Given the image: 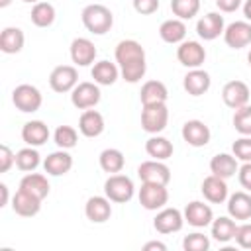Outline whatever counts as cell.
Listing matches in <instances>:
<instances>
[{
  "label": "cell",
  "instance_id": "cell-1",
  "mask_svg": "<svg viewBox=\"0 0 251 251\" xmlns=\"http://www.w3.org/2000/svg\"><path fill=\"white\" fill-rule=\"evenodd\" d=\"M116 63L120 67V75L126 82L135 84L145 76L147 61H145V49L135 39H122L116 45L114 51Z\"/></svg>",
  "mask_w": 251,
  "mask_h": 251
},
{
  "label": "cell",
  "instance_id": "cell-2",
  "mask_svg": "<svg viewBox=\"0 0 251 251\" xmlns=\"http://www.w3.org/2000/svg\"><path fill=\"white\" fill-rule=\"evenodd\" d=\"M80 20H82V25L94 35H104L114 25V14L104 4H88V6H84L82 12H80Z\"/></svg>",
  "mask_w": 251,
  "mask_h": 251
},
{
  "label": "cell",
  "instance_id": "cell-3",
  "mask_svg": "<svg viewBox=\"0 0 251 251\" xmlns=\"http://www.w3.org/2000/svg\"><path fill=\"white\" fill-rule=\"evenodd\" d=\"M104 194L116 202V204H126L133 198L135 194V186H133V180L127 176V175H122V173H116V175H110L104 182Z\"/></svg>",
  "mask_w": 251,
  "mask_h": 251
},
{
  "label": "cell",
  "instance_id": "cell-4",
  "mask_svg": "<svg viewBox=\"0 0 251 251\" xmlns=\"http://www.w3.org/2000/svg\"><path fill=\"white\" fill-rule=\"evenodd\" d=\"M12 102H14V106H16L20 112H24V114H33V112H37V110L41 108L43 96H41V92H39L37 86L24 82V84H18V86L12 90Z\"/></svg>",
  "mask_w": 251,
  "mask_h": 251
},
{
  "label": "cell",
  "instance_id": "cell-5",
  "mask_svg": "<svg viewBox=\"0 0 251 251\" xmlns=\"http://www.w3.org/2000/svg\"><path fill=\"white\" fill-rule=\"evenodd\" d=\"M169 124V108L167 104H147L141 110V127L143 131L155 135L161 133Z\"/></svg>",
  "mask_w": 251,
  "mask_h": 251
},
{
  "label": "cell",
  "instance_id": "cell-6",
  "mask_svg": "<svg viewBox=\"0 0 251 251\" xmlns=\"http://www.w3.org/2000/svg\"><path fill=\"white\" fill-rule=\"evenodd\" d=\"M137 198H139V204H141L145 210L157 212V210L165 208L167 202H169V190H167V184L141 182V188H139V192H137Z\"/></svg>",
  "mask_w": 251,
  "mask_h": 251
},
{
  "label": "cell",
  "instance_id": "cell-7",
  "mask_svg": "<svg viewBox=\"0 0 251 251\" xmlns=\"http://www.w3.org/2000/svg\"><path fill=\"white\" fill-rule=\"evenodd\" d=\"M102 98V92H100V84L96 82H90V80H84V82H78L73 90H71V102L75 108L78 110H88V108H94Z\"/></svg>",
  "mask_w": 251,
  "mask_h": 251
},
{
  "label": "cell",
  "instance_id": "cell-8",
  "mask_svg": "<svg viewBox=\"0 0 251 251\" xmlns=\"http://www.w3.org/2000/svg\"><path fill=\"white\" fill-rule=\"evenodd\" d=\"M176 59L186 69H200L206 61V49L200 41H192V39L186 41L184 39L176 47Z\"/></svg>",
  "mask_w": 251,
  "mask_h": 251
},
{
  "label": "cell",
  "instance_id": "cell-9",
  "mask_svg": "<svg viewBox=\"0 0 251 251\" xmlns=\"http://www.w3.org/2000/svg\"><path fill=\"white\" fill-rule=\"evenodd\" d=\"M76 84H78V71L75 65H59L49 75V86L59 94L71 92Z\"/></svg>",
  "mask_w": 251,
  "mask_h": 251
},
{
  "label": "cell",
  "instance_id": "cell-10",
  "mask_svg": "<svg viewBox=\"0 0 251 251\" xmlns=\"http://www.w3.org/2000/svg\"><path fill=\"white\" fill-rule=\"evenodd\" d=\"M137 176L141 178V182L169 184V180H171V169L165 165V161L149 159V161H143L137 167Z\"/></svg>",
  "mask_w": 251,
  "mask_h": 251
},
{
  "label": "cell",
  "instance_id": "cell-11",
  "mask_svg": "<svg viewBox=\"0 0 251 251\" xmlns=\"http://www.w3.org/2000/svg\"><path fill=\"white\" fill-rule=\"evenodd\" d=\"M224 41L231 49H243L251 45V22L239 20V22H231L229 25H226Z\"/></svg>",
  "mask_w": 251,
  "mask_h": 251
},
{
  "label": "cell",
  "instance_id": "cell-12",
  "mask_svg": "<svg viewBox=\"0 0 251 251\" xmlns=\"http://www.w3.org/2000/svg\"><path fill=\"white\" fill-rule=\"evenodd\" d=\"M224 29H226V22H224V16L218 12H208L196 22V33L204 41L218 39L220 35H224Z\"/></svg>",
  "mask_w": 251,
  "mask_h": 251
},
{
  "label": "cell",
  "instance_id": "cell-13",
  "mask_svg": "<svg viewBox=\"0 0 251 251\" xmlns=\"http://www.w3.org/2000/svg\"><path fill=\"white\" fill-rule=\"evenodd\" d=\"M184 226V214L176 208H161L153 220V227L159 233H176Z\"/></svg>",
  "mask_w": 251,
  "mask_h": 251
},
{
  "label": "cell",
  "instance_id": "cell-14",
  "mask_svg": "<svg viewBox=\"0 0 251 251\" xmlns=\"http://www.w3.org/2000/svg\"><path fill=\"white\" fill-rule=\"evenodd\" d=\"M249 94H251L249 86L243 80H237V78L226 82L224 88H222V100L231 110H237V108L249 104Z\"/></svg>",
  "mask_w": 251,
  "mask_h": 251
},
{
  "label": "cell",
  "instance_id": "cell-15",
  "mask_svg": "<svg viewBox=\"0 0 251 251\" xmlns=\"http://www.w3.org/2000/svg\"><path fill=\"white\" fill-rule=\"evenodd\" d=\"M180 135L190 147H204L210 143L212 131L202 120H188V122H184Z\"/></svg>",
  "mask_w": 251,
  "mask_h": 251
},
{
  "label": "cell",
  "instance_id": "cell-16",
  "mask_svg": "<svg viewBox=\"0 0 251 251\" xmlns=\"http://www.w3.org/2000/svg\"><path fill=\"white\" fill-rule=\"evenodd\" d=\"M71 61L76 67H90L96 59V47L88 37H75L71 41Z\"/></svg>",
  "mask_w": 251,
  "mask_h": 251
},
{
  "label": "cell",
  "instance_id": "cell-17",
  "mask_svg": "<svg viewBox=\"0 0 251 251\" xmlns=\"http://www.w3.org/2000/svg\"><path fill=\"white\" fill-rule=\"evenodd\" d=\"M182 214H184V222H188V226H192V227H206L214 220V212H212L210 204H204L200 200L188 202Z\"/></svg>",
  "mask_w": 251,
  "mask_h": 251
},
{
  "label": "cell",
  "instance_id": "cell-18",
  "mask_svg": "<svg viewBox=\"0 0 251 251\" xmlns=\"http://www.w3.org/2000/svg\"><path fill=\"white\" fill-rule=\"evenodd\" d=\"M210 86H212V78L202 67L200 69H188V73L182 78V88L190 96H202L210 90Z\"/></svg>",
  "mask_w": 251,
  "mask_h": 251
},
{
  "label": "cell",
  "instance_id": "cell-19",
  "mask_svg": "<svg viewBox=\"0 0 251 251\" xmlns=\"http://www.w3.org/2000/svg\"><path fill=\"white\" fill-rule=\"evenodd\" d=\"M112 200L104 194V196H90L84 204V216L92 222V224H104L110 220L112 216Z\"/></svg>",
  "mask_w": 251,
  "mask_h": 251
},
{
  "label": "cell",
  "instance_id": "cell-20",
  "mask_svg": "<svg viewBox=\"0 0 251 251\" xmlns=\"http://www.w3.org/2000/svg\"><path fill=\"white\" fill-rule=\"evenodd\" d=\"M43 169L51 176H63L73 169V155L67 149H57L43 159Z\"/></svg>",
  "mask_w": 251,
  "mask_h": 251
},
{
  "label": "cell",
  "instance_id": "cell-21",
  "mask_svg": "<svg viewBox=\"0 0 251 251\" xmlns=\"http://www.w3.org/2000/svg\"><path fill=\"white\" fill-rule=\"evenodd\" d=\"M41 202H43L41 198H37V196L25 192V190H22V188H18L16 194L12 196V210H14L18 216H22V218H31V216L39 214Z\"/></svg>",
  "mask_w": 251,
  "mask_h": 251
},
{
  "label": "cell",
  "instance_id": "cell-22",
  "mask_svg": "<svg viewBox=\"0 0 251 251\" xmlns=\"http://www.w3.org/2000/svg\"><path fill=\"white\" fill-rule=\"evenodd\" d=\"M204 198L212 204H224L227 200V182L226 178H220L216 175H208L204 180H202V186H200Z\"/></svg>",
  "mask_w": 251,
  "mask_h": 251
},
{
  "label": "cell",
  "instance_id": "cell-23",
  "mask_svg": "<svg viewBox=\"0 0 251 251\" xmlns=\"http://www.w3.org/2000/svg\"><path fill=\"white\" fill-rule=\"evenodd\" d=\"M51 131L47 127L45 122L41 120H31V122H25L24 127H22V139L25 145H31V147H41L47 143Z\"/></svg>",
  "mask_w": 251,
  "mask_h": 251
},
{
  "label": "cell",
  "instance_id": "cell-24",
  "mask_svg": "<svg viewBox=\"0 0 251 251\" xmlns=\"http://www.w3.org/2000/svg\"><path fill=\"white\" fill-rule=\"evenodd\" d=\"M106 124H104V116L98 112V110H84L78 118V131L84 135V137H98L102 131H104Z\"/></svg>",
  "mask_w": 251,
  "mask_h": 251
},
{
  "label": "cell",
  "instance_id": "cell-25",
  "mask_svg": "<svg viewBox=\"0 0 251 251\" xmlns=\"http://www.w3.org/2000/svg\"><path fill=\"white\" fill-rule=\"evenodd\" d=\"M227 214L233 220H249L251 218V192L237 190L227 196Z\"/></svg>",
  "mask_w": 251,
  "mask_h": 251
},
{
  "label": "cell",
  "instance_id": "cell-26",
  "mask_svg": "<svg viewBox=\"0 0 251 251\" xmlns=\"http://www.w3.org/2000/svg\"><path fill=\"white\" fill-rule=\"evenodd\" d=\"M210 171H212V175L227 180V178L235 176V173L239 171V165H237V159L233 153H218L210 159Z\"/></svg>",
  "mask_w": 251,
  "mask_h": 251
},
{
  "label": "cell",
  "instance_id": "cell-27",
  "mask_svg": "<svg viewBox=\"0 0 251 251\" xmlns=\"http://www.w3.org/2000/svg\"><path fill=\"white\" fill-rule=\"evenodd\" d=\"M159 37L165 43H171V45L182 43L184 37H186V24H184V20H178V18L165 20L159 25Z\"/></svg>",
  "mask_w": 251,
  "mask_h": 251
},
{
  "label": "cell",
  "instance_id": "cell-28",
  "mask_svg": "<svg viewBox=\"0 0 251 251\" xmlns=\"http://www.w3.org/2000/svg\"><path fill=\"white\" fill-rule=\"evenodd\" d=\"M90 75H92V78H94L96 84H100V86H112L118 80V76H120V67H118V63H110V61L102 59V61H96L92 65Z\"/></svg>",
  "mask_w": 251,
  "mask_h": 251
},
{
  "label": "cell",
  "instance_id": "cell-29",
  "mask_svg": "<svg viewBox=\"0 0 251 251\" xmlns=\"http://www.w3.org/2000/svg\"><path fill=\"white\" fill-rule=\"evenodd\" d=\"M24 43H25V35L20 27L8 25V27L2 29V33H0V51L2 53L16 55L24 49Z\"/></svg>",
  "mask_w": 251,
  "mask_h": 251
},
{
  "label": "cell",
  "instance_id": "cell-30",
  "mask_svg": "<svg viewBox=\"0 0 251 251\" xmlns=\"http://www.w3.org/2000/svg\"><path fill=\"white\" fill-rule=\"evenodd\" d=\"M167 98H169V90H167L165 82H161V80H147L141 86L139 100H141L143 106H147V104H167Z\"/></svg>",
  "mask_w": 251,
  "mask_h": 251
},
{
  "label": "cell",
  "instance_id": "cell-31",
  "mask_svg": "<svg viewBox=\"0 0 251 251\" xmlns=\"http://www.w3.org/2000/svg\"><path fill=\"white\" fill-rule=\"evenodd\" d=\"M210 231H212V237L218 243H227V241H231L235 237L237 224H235V220L231 216H220V218L212 220Z\"/></svg>",
  "mask_w": 251,
  "mask_h": 251
},
{
  "label": "cell",
  "instance_id": "cell-32",
  "mask_svg": "<svg viewBox=\"0 0 251 251\" xmlns=\"http://www.w3.org/2000/svg\"><path fill=\"white\" fill-rule=\"evenodd\" d=\"M20 188L43 200V198L49 194V188H51V186H49V180H47L45 175H41V173H33V171H31V173L24 175V178L20 180Z\"/></svg>",
  "mask_w": 251,
  "mask_h": 251
},
{
  "label": "cell",
  "instance_id": "cell-33",
  "mask_svg": "<svg viewBox=\"0 0 251 251\" xmlns=\"http://www.w3.org/2000/svg\"><path fill=\"white\" fill-rule=\"evenodd\" d=\"M145 151H147V155H149L151 159L167 161L169 157H173L175 147H173V143H171L167 137L155 133V135H151V137L145 141Z\"/></svg>",
  "mask_w": 251,
  "mask_h": 251
},
{
  "label": "cell",
  "instance_id": "cell-34",
  "mask_svg": "<svg viewBox=\"0 0 251 251\" xmlns=\"http://www.w3.org/2000/svg\"><path fill=\"white\" fill-rule=\"evenodd\" d=\"M98 163H100V169L108 175H116V173H122L124 171V165H126V157L120 149L116 147H108L100 153L98 157Z\"/></svg>",
  "mask_w": 251,
  "mask_h": 251
},
{
  "label": "cell",
  "instance_id": "cell-35",
  "mask_svg": "<svg viewBox=\"0 0 251 251\" xmlns=\"http://www.w3.org/2000/svg\"><path fill=\"white\" fill-rule=\"evenodd\" d=\"M29 18H31V24L33 25H37V27H49V25H53V22L57 18V12H55V6L51 2L41 0V2H37V4L31 6Z\"/></svg>",
  "mask_w": 251,
  "mask_h": 251
},
{
  "label": "cell",
  "instance_id": "cell-36",
  "mask_svg": "<svg viewBox=\"0 0 251 251\" xmlns=\"http://www.w3.org/2000/svg\"><path fill=\"white\" fill-rule=\"evenodd\" d=\"M39 165H41V155H39L37 147L27 145V147H24V149H20V151L16 153V167H18L20 171L31 173V171H35Z\"/></svg>",
  "mask_w": 251,
  "mask_h": 251
},
{
  "label": "cell",
  "instance_id": "cell-37",
  "mask_svg": "<svg viewBox=\"0 0 251 251\" xmlns=\"http://www.w3.org/2000/svg\"><path fill=\"white\" fill-rule=\"evenodd\" d=\"M53 141L57 143L59 149H73L78 143V131L73 126H59L53 133Z\"/></svg>",
  "mask_w": 251,
  "mask_h": 251
},
{
  "label": "cell",
  "instance_id": "cell-38",
  "mask_svg": "<svg viewBox=\"0 0 251 251\" xmlns=\"http://www.w3.org/2000/svg\"><path fill=\"white\" fill-rule=\"evenodd\" d=\"M171 10L178 20H192L200 12V0H171Z\"/></svg>",
  "mask_w": 251,
  "mask_h": 251
},
{
  "label": "cell",
  "instance_id": "cell-39",
  "mask_svg": "<svg viewBox=\"0 0 251 251\" xmlns=\"http://www.w3.org/2000/svg\"><path fill=\"white\" fill-rule=\"evenodd\" d=\"M233 127L241 135H251V104L233 110Z\"/></svg>",
  "mask_w": 251,
  "mask_h": 251
},
{
  "label": "cell",
  "instance_id": "cell-40",
  "mask_svg": "<svg viewBox=\"0 0 251 251\" xmlns=\"http://www.w3.org/2000/svg\"><path fill=\"white\" fill-rule=\"evenodd\" d=\"M182 249L184 251H208L210 249V237L200 233V231L188 233L182 239Z\"/></svg>",
  "mask_w": 251,
  "mask_h": 251
},
{
  "label": "cell",
  "instance_id": "cell-41",
  "mask_svg": "<svg viewBox=\"0 0 251 251\" xmlns=\"http://www.w3.org/2000/svg\"><path fill=\"white\" fill-rule=\"evenodd\" d=\"M231 153L235 155L237 161H243V163L251 161V135L237 137L233 141V145H231Z\"/></svg>",
  "mask_w": 251,
  "mask_h": 251
},
{
  "label": "cell",
  "instance_id": "cell-42",
  "mask_svg": "<svg viewBox=\"0 0 251 251\" xmlns=\"http://www.w3.org/2000/svg\"><path fill=\"white\" fill-rule=\"evenodd\" d=\"M235 243L241 247V249H251V224H241L237 226V231H235Z\"/></svg>",
  "mask_w": 251,
  "mask_h": 251
},
{
  "label": "cell",
  "instance_id": "cell-43",
  "mask_svg": "<svg viewBox=\"0 0 251 251\" xmlns=\"http://www.w3.org/2000/svg\"><path fill=\"white\" fill-rule=\"evenodd\" d=\"M12 165H16V153L6 143H2L0 145V173H8Z\"/></svg>",
  "mask_w": 251,
  "mask_h": 251
},
{
  "label": "cell",
  "instance_id": "cell-44",
  "mask_svg": "<svg viewBox=\"0 0 251 251\" xmlns=\"http://www.w3.org/2000/svg\"><path fill=\"white\" fill-rule=\"evenodd\" d=\"M133 10L141 16L155 14L159 10V0H133Z\"/></svg>",
  "mask_w": 251,
  "mask_h": 251
},
{
  "label": "cell",
  "instance_id": "cell-45",
  "mask_svg": "<svg viewBox=\"0 0 251 251\" xmlns=\"http://www.w3.org/2000/svg\"><path fill=\"white\" fill-rule=\"evenodd\" d=\"M237 178H239V184H241L247 192H251V161H247V163H243V165L239 167Z\"/></svg>",
  "mask_w": 251,
  "mask_h": 251
},
{
  "label": "cell",
  "instance_id": "cell-46",
  "mask_svg": "<svg viewBox=\"0 0 251 251\" xmlns=\"http://www.w3.org/2000/svg\"><path fill=\"white\" fill-rule=\"evenodd\" d=\"M241 0H216V6H218V10L220 12H224V14H231V12H235V10H239L241 8Z\"/></svg>",
  "mask_w": 251,
  "mask_h": 251
},
{
  "label": "cell",
  "instance_id": "cell-47",
  "mask_svg": "<svg viewBox=\"0 0 251 251\" xmlns=\"http://www.w3.org/2000/svg\"><path fill=\"white\" fill-rule=\"evenodd\" d=\"M0 194H2V196H0V206L4 208V206H8V198H10V192H8V184H4V182L0 184Z\"/></svg>",
  "mask_w": 251,
  "mask_h": 251
},
{
  "label": "cell",
  "instance_id": "cell-48",
  "mask_svg": "<svg viewBox=\"0 0 251 251\" xmlns=\"http://www.w3.org/2000/svg\"><path fill=\"white\" fill-rule=\"evenodd\" d=\"M143 249H145V251H151V249L165 251V249H167V245H165V243H161V241H147V243L143 245Z\"/></svg>",
  "mask_w": 251,
  "mask_h": 251
},
{
  "label": "cell",
  "instance_id": "cell-49",
  "mask_svg": "<svg viewBox=\"0 0 251 251\" xmlns=\"http://www.w3.org/2000/svg\"><path fill=\"white\" fill-rule=\"evenodd\" d=\"M241 8H243V16H245V20L251 22V0H245V2L241 4Z\"/></svg>",
  "mask_w": 251,
  "mask_h": 251
},
{
  "label": "cell",
  "instance_id": "cell-50",
  "mask_svg": "<svg viewBox=\"0 0 251 251\" xmlns=\"http://www.w3.org/2000/svg\"><path fill=\"white\" fill-rule=\"evenodd\" d=\"M12 4V0H0V8H8Z\"/></svg>",
  "mask_w": 251,
  "mask_h": 251
},
{
  "label": "cell",
  "instance_id": "cell-51",
  "mask_svg": "<svg viewBox=\"0 0 251 251\" xmlns=\"http://www.w3.org/2000/svg\"><path fill=\"white\" fill-rule=\"evenodd\" d=\"M22 2H25V4H37V2H41V0H22Z\"/></svg>",
  "mask_w": 251,
  "mask_h": 251
},
{
  "label": "cell",
  "instance_id": "cell-52",
  "mask_svg": "<svg viewBox=\"0 0 251 251\" xmlns=\"http://www.w3.org/2000/svg\"><path fill=\"white\" fill-rule=\"evenodd\" d=\"M247 63H249V67H251V51L247 53Z\"/></svg>",
  "mask_w": 251,
  "mask_h": 251
}]
</instances>
